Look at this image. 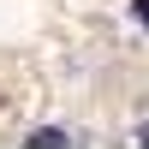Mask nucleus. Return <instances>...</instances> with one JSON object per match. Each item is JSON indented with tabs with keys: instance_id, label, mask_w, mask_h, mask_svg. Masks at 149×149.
Masks as SVG:
<instances>
[{
	"instance_id": "2",
	"label": "nucleus",
	"mask_w": 149,
	"mask_h": 149,
	"mask_svg": "<svg viewBox=\"0 0 149 149\" xmlns=\"http://www.w3.org/2000/svg\"><path fill=\"white\" fill-rule=\"evenodd\" d=\"M131 12H137V24L149 30V0H131Z\"/></svg>"
},
{
	"instance_id": "1",
	"label": "nucleus",
	"mask_w": 149,
	"mask_h": 149,
	"mask_svg": "<svg viewBox=\"0 0 149 149\" xmlns=\"http://www.w3.org/2000/svg\"><path fill=\"white\" fill-rule=\"evenodd\" d=\"M72 143V131H60V125H42V131H30V149H66Z\"/></svg>"
},
{
	"instance_id": "3",
	"label": "nucleus",
	"mask_w": 149,
	"mask_h": 149,
	"mask_svg": "<svg viewBox=\"0 0 149 149\" xmlns=\"http://www.w3.org/2000/svg\"><path fill=\"white\" fill-rule=\"evenodd\" d=\"M137 143H149V119H143V125H137Z\"/></svg>"
}]
</instances>
